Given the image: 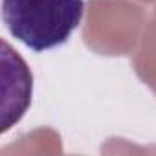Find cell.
<instances>
[{"mask_svg": "<svg viewBox=\"0 0 156 156\" xmlns=\"http://www.w3.org/2000/svg\"><path fill=\"white\" fill-rule=\"evenodd\" d=\"M83 15L85 0H2L8 31L37 53L62 46Z\"/></svg>", "mask_w": 156, "mask_h": 156, "instance_id": "obj_1", "label": "cell"}]
</instances>
